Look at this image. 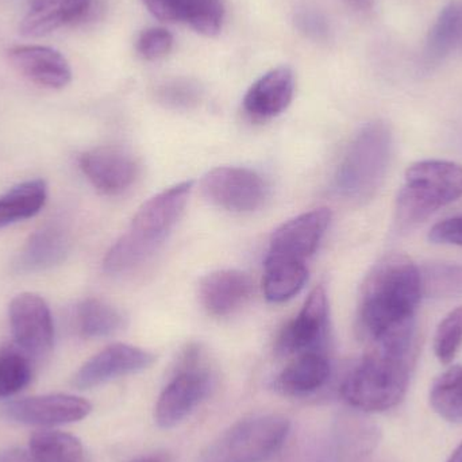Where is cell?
Masks as SVG:
<instances>
[{"label": "cell", "instance_id": "52a82bcc", "mask_svg": "<svg viewBox=\"0 0 462 462\" xmlns=\"http://www.w3.org/2000/svg\"><path fill=\"white\" fill-rule=\"evenodd\" d=\"M214 384L213 371L202 347L189 345L181 353L173 376L157 399L154 420L162 429L180 425L208 398Z\"/></svg>", "mask_w": 462, "mask_h": 462}, {"label": "cell", "instance_id": "d6986e66", "mask_svg": "<svg viewBox=\"0 0 462 462\" xmlns=\"http://www.w3.org/2000/svg\"><path fill=\"white\" fill-rule=\"evenodd\" d=\"M331 365L325 350L295 356L274 379L273 388L285 396H307L317 393L330 379Z\"/></svg>", "mask_w": 462, "mask_h": 462}, {"label": "cell", "instance_id": "4fadbf2b", "mask_svg": "<svg viewBox=\"0 0 462 462\" xmlns=\"http://www.w3.org/2000/svg\"><path fill=\"white\" fill-rule=\"evenodd\" d=\"M79 165L89 183L110 197L126 192L140 175V167L132 154L111 146L86 152L79 159Z\"/></svg>", "mask_w": 462, "mask_h": 462}, {"label": "cell", "instance_id": "7a4b0ae2", "mask_svg": "<svg viewBox=\"0 0 462 462\" xmlns=\"http://www.w3.org/2000/svg\"><path fill=\"white\" fill-rule=\"evenodd\" d=\"M420 298V268L401 253L385 255L364 282L358 304V331L363 338L372 342L415 322V310Z\"/></svg>", "mask_w": 462, "mask_h": 462}, {"label": "cell", "instance_id": "44dd1931", "mask_svg": "<svg viewBox=\"0 0 462 462\" xmlns=\"http://www.w3.org/2000/svg\"><path fill=\"white\" fill-rule=\"evenodd\" d=\"M69 236L61 227L46 226L30 236L14 260V271L35 273L60 265L69 253Z\"/></svg>", "mask_w": 462, "mask_h": 462}, {"label": "cell", "instance_id": "603a6c76", "mask_svg": "<svg viewBox=\"0 0 462 462\" xmlns=\"http://www.w3.org/2000/svg\"><path fill=\"white\" fill-rule=\"evenodd\" d=\"M309 279L304 261L266 255L263 268V293L269 301L282 303L298 295Z\"/></svg>", "mask_w": 462, "mask_h": 462}, {"label": "cell", "instance_id": "9a60e30c", "mask_svg": "<svg viewBox=\"0 0 462 462\" xmlns=\"http://www.w3.org/2000/svg\"><path fill=\"white\" fill-rule=\"evenodd\" d=\"M8 60L23 78L43 88L62 89L72 80L68 60L48 46H14L8 51Z\"/></svg>", "mask_w": 462, "mask_h": 462}, {"label": "cell", "instance_id": "7402d4cb", "mask_svg": "<svg viewBox=\"0 0 462 462\" xmlns=\"http://www.w3.org/2000/svg\"><path fill=\"white\" fill-rule=\"evenodd\" d=\"M379 429L365 418L347 415L339 420L334 441L336 462H363L379 444Z\"/></svg>", "mask_w": 462, "mask_h": 462}, {"label": "cell", "instance_id": "3957f363", "mask_svg": "<svg viewBox=\"0 0 462 462\" xmlns=\"http://www.w3.org/2000/svg\"><path fill=\"white\" fill-rule=\"evenodd\" d=\"M192 189L194 181H183L143 203L129 230L106 254L103 261L106 273L121 276L145 263L175 229Z\"/></svg>", "mask_w": 462, "mask_h": 462}, {"label": "cell", "instance_id": "5b68a950", "mask_svg": "<svg viewBox=\"0 0 462 462\" xmlns=\"http://www.w3.org/2000/svg\"><path fill=\"white\" fill-rule=\"evenodd\" d=\"M462 198V167L456 162L426 160L406 171V181L396 200V218L414 226Z\"/></svg>", "mask_w": 462, "mask_h": 462}, {"label": "cell", "instance_id": "6da1fadb", "mask_svg": "<svg viewBox=\"0 0 462 462\" xmlns=\"http://www.w3.org/2000/svg\"><path fill=\"white\" fill-rule=\"evenodd\" d=\"M417 353L415 322L369 342L368 352L342 383V398L363 412L398 406L409 390Z\"/></svg>", "mask_w": 462, "mask_h": 462}, {"label": "cell", "instance_id": "4316f807", "mask_svg": "<svg viewBox=\"0 0 462 462\" xmlns=\"http://www.w3.org/2000/svg\"><path fill=\"white\" fill-rule=\"evenodd\" d=\"M122 326L121 312L99 299H87L76 309V328L84 338H105L121 330Z\"/></svg>", "mask_w": 462, "mask_h": 462}, {"label": "cell", "instance_id": "8992f818", "mask_svg": "<svg viewBox=\"0 0 462 462\" xmlns=\"http://www.w3.org/2000/svg\"><path fill=\"white\" fill-rule=\"evenodd\" d=\"M291 422L282 415L245 418L214 439L200 453L199 462H263L287 439Z\"/></svg>", "mask_w": 462, "mask_h": 462}, {"label": "cell", "instance_id": "5bb4252c", "mask_svg": "<svg viewBox=\"0 0 462 462\" xmlns=\"http://www.w3.org/2000/svg\"><path fill=\"white\" fill-rule=\"evenodd\" d=\"M330 221L328 208H315L291 219L274 231L268 255L306 263L319 246Z\"/></svg>", "mask_w": 462, "mask_h": 462}, {"label": "cell", "instance_id": "8d00e7d4", "mask_svg": "<svg viewBox=\"0 0 462 462\" xmlns=\"http://www.w3.org/2000/svg\"><path fill=\"white\" fill-rule=\"evenodd\" d=\"M346 2L358 11L372 10L374 5V0H346Z\"/></svg>", "mask_w": 462, "mask_h": 462}, {"label": "cell", "instance_id": "30bf717a", "mask_svg": "<svg viewBox=\"0 0 462 462\" xmlns=\"http://www.w3.org/2000/svg\"><path fill=\"white\" fill-rule=\"evenodd\" d=\"M328 333V301L325 287L318 285L299 314L284 326L274 350L280 357H295L325 349Z\"/></svg>", "mask_w": 462, "mask_h": 462}, {"label": "cell", "instance_id": "4dcf8cb0", "mask_svg": "<svg viewBox=\"0 0 462 462\" xmlns=\"http://www.w3.org/2000/svg\"><path fill=\"white\" fill-rule=\"evenodd\" d=\"M462 345V307L453 310L437 328L434 352L441 363L449 364Z\"/></svg>", "mask_w": 462, "mask_h": 462}, {"label": "cell", "instance_id": "277c9868", "mask_svg": "<svg viewBox=\"0 0 462 462\" xmlns=\"http://www.w3.org/2000/svg\"><path fill=\"white\" fill-rule=\"evenodd\" d=\"M393 154V133L383 121L366 124L357 133L337 170V194L347 202L364 205L376 197L384 183Z\"/></svg>", "mask_w": 462, "mask_h": 462}, {"label": "cell", "instance_id": "ac0fdd59", "mask_svg": "<svg viewBox=\"0 0 462 462\" xmlns=\"http://www.w3.org/2000/svg\"><path fill=\"white\" fill-rule=\"evenodd\" d=\"M253 292L252 279L236 269H224L203 277L199 299L206 311L213 317H229L249 301Z\"/></svg>", "mask_w": 462, "mask_h": 462}, {"label": "cell", "instance_id": "74e56055", "mask_svg": "<svg viewBox=\"0 0 462 462\" xmlns=\"http://www.w3.org/2000/svg\"><path fill=\"white\" fill-rule=\"evenodd\" d=\"M448 462H462V442L458 445L457 449L453 452V455L450 456L449 461Z\"/></svg>", "mask_w": 462, "mask_h": 462}, {"label": "cell", "instance_id": "2e32d148", "mask_svg": "<svg viewBox=\"0 0 462 462\" xmlns=\"http://www.w3.org/2000/svg\"><path fill=\"white\" fill-rule=\"evenodd\" d=\"M295 92L290 67H277L252 84L244 97V110L254 121H268L287 110Z\"/></svg>", "mask_w": 462, "mask_h": 462}, {"label": "cell", "instance_id": "f1b7e54d", "mask_svg": "<svg viewBox=\"0 0 462 462\" xmlns=\"http://www.w3.org/2000/svg\"><path fill=\"white\" fill-rule=\"evenodd\" d=\"M434 411L450 422L462 420V366H453L434 382L430 391Z\"/></svg>", "mask_w": 462, "mask_h": 462}, {"label": "cell", "instance_id": "f546056e", "mask_svg": "<svg viewBox=\"0 0 462 462\" xmlns=\"http://www.w3.org/2000/svg\"><path fill=\"white\" fill-rule=\"evenodd\" d=\"M420 271L422 295L439 299L462 295V265L434 263Z\"/></svg>", "mask_w": 462, "mask_h": 462}, {"label": "cell", "instance_id": "e0dca14e", "mask_svg": "<svg viewBox=\"0 0 462 462\" xmlns=\"http://www.w3.org/2000/svg\"><path fill=\"white\" fill-rule=\"evenodd\" d=\"M149 13L162 22L189 24L206 37H216L224 24L222 0H143Z\"/></svg>", "mask_w": 462, "mask_h": 462}, {"label": "cell", "instance_id": "1f68e13d", "mask_svg": "<svg viewBox=\"0 0 462 462\" xmlns=\"http://www.w3.org/2000/svg\"><path fill=\"white\" fill-rule=\"evenodd\" d=\"M173 35L162 27H149L141 32L137 40L138 54L146 61L164 59L173 48Z\"/></svg>", "mask_w": 462, "mask_h": 462}, {"label": "cell", "instance_id": "e575fe53", "mask_svg": "<svg viewBox=\"0 0 462 462\" xmlns=\"http://www.w3.org/2000/svg\"><path fill=\"white\" fill-rule=\"evenodd\" d=\"M0 462H34L32 456H30L29 449H14L5 450L0 453Z\"/></svg>", "mask_w": 462, "mask_h": 462}, {"label": "cell", "instance_id": "d590c367", "mask_svg": "<svg viewBox=\"0 0 462 462\" xmlns=\"http://www.w3.org/2000/svg\"><path fill=\"white\" fill-rule=\"evenodd\" d=\"M132 462H173V460L167 453H151V455L140 456Z\"/></svg>", "mask_w": 462, "mask_h": 462}, {"label": "cell", "instance_id": "cb8c5ba5", "mask_svg": "<svg viewBox=\"0 0 462 462\" xmlns=\"http://www.w3.org/2000/svg\"><path fill=\"white\" fill-rule=\"evenodd\" d=\"M48 198L43 180H29L0 195V229L37 216Z\"/></svg>", "mask_w": 462, "mask_h": 462}, {"label": "cell", "instance_id": "9c48e42d", "mask_svg": "<svg viewBox=\"0 0 462 462\" xmlns=\"http://www.w3.org/2000/svg\"><path fill=\"white\" fill-rule=\"evenodd\" d=\"M14 344L32 360L46 357L53 349L54 325L48 303L37 293L15 296L8 309Z\"/></svg>", "mask_w": 462, "mask_h": 462}, {"label": "cell", "instance_id": "d4e9b609", "mask_svg": "<svg viewBox=\"0 0 462 462\" xmlns=\"http://www.w3.org/2000/svg\"><path fill=\"white\" fill-rule=\"evenodd\" d=\"M462 42V0L442 8L426 40L425 54L429 61H441Z\"/></svg>", "mask_w": 462, "mask_h": 462}, {"label": "cell", "instance_id": "ba28073f", "mask_svg": "<svg viewBox=\"0 0 462 462\" xmlns=\"http://www.w3.org/2000/svg\"><path fill=\"white\" fill-rule=\"evenodd\" d=\"M202 191L214 205L236 214L260 210L268 198L265 180L254 171L238 167L210 171L203 178Z\"/></svg>", "mask_w": 462, "mask_h": 462}, {"label": "cell", "instance_id": "7c38bea8", "mask_svg": "<svg viewBox=\"0 0 462 462\" xmlns=\"http://www.w3.org/2000/svg\"><path fill=\"white\" fill-rule=\"evenodd\" d=\"M156 356L141 347L114 344L83 364L73 376L72 384L78 390H89L118 377L138 374L151 368Z\"/></svg>", "mask_w": 462, "mask_h": 462}, {"label": "cell", "instance_id": "836d02e7", "mask_svg": "<svg viewBox=\"0 0 462 462\" xmlns=\"http://www.w3.org/2000/svg\"><path fill=\"white\" fill-rule=\"evenodd\" d=\"M429 238L434 244L462 246V217L439 222L431 229Z\"/></svg>", "mask_w": 462, "mask_h": 462}, {"label": "cell", "instance_id": "83f0119b", "mask_svg": "<svg viewBox=\"0 0 462 462\" xmlns=\"http://www.w3.org/2000/svg\"><path fill=\"white\" fill-rule=\"evenodd\" d=\"M34 360L15 344L0 346V399L16 395L32 382Z\"/></svg>", "mask_w": 462, "mask_h": 462}, {"label": "cell", "instance_id": "8fae6325", "mask_svg": "<svg viewBox=\"0 0 462 462\" xmlns=\"http://www.w3.org/2000/svg\"><path fill=\"white\" fill-rule=\"evenodd\" d=\"M92 404L67 393L32 396L5 404V414L13 422L37 428L69 425L88 417Z\"/></svg>", "mask_w": 462, "mask_h": 462}, {"label": "cell", "instance_id": "d6a6232c", "mask_svg": "<svg viewBox=\"0 0 462 462\" xmlns=\"http://www.w3.org/2000/svg\"><path fill=\"white\" fill-rule=\"evenodd\" d=\"M160 99L175 108L191 107L199 99V92L191 84L173 83L160 91Z\"/></svg>", "mask_w": 462, "mask_h": 462}, {"label": "cell", "instance_id": "484cf974", "mask_svg": "<svg viewBox=\"0 0 462 462\" xmlns=\"http://www.w3.org/2000/svg\"><path fill=\"white\" fill-rule=\"evenodd\" d=\"M29 452L34 462H86L80 439L64 431H37L30 437Z\"/></svg>", "mask_w": 462, "mask_h": 462}, {"label": "cell", "instance_id": "ffe728a7", "mask_svg": "<svg viewBox=\"0 0 462 462\" xmlns=\"http://www.w3.org/2000/svg\"><path fill=\"white\" fill-rule=\"evenodd\" d=\"M94 0H29L19 32L26 38H40L78 21Z\"/></svg>", "mask_w": 462, "mask_h": 462}]
</instances>
